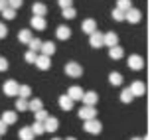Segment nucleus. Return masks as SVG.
I'll return each instance as SVG.
<instances>
[{
    "instance_id": "nucleus-31",
    "label": "nucleus",
    "mask_w": 150,
    "mask_h": 140,
    "mask_svg": "<svg viewBox=\"0 0 150 140\" xmlns=\"http://www.w3.org/2000/svg\"><path fill=\"white\" fill-rule=\"evenodd\" d=\"M117 8L120 12H127L128 8H132V4H130V0H117Z\"/></svg>"
},
{
    "instance_id": "nucleus-28",
    "label": "nucleus",
    "mask_w": 150,
    "mask_h": 140,
    "mask_svg": "<svg viewBox=\"0 0 150 140\" xmlns=\"http://www.w3.org/2000/svg\"><path fill=\"white\" fill-rule=\"evenodd\" d=\"M28 45H30V52H36V53L42 49V42H40L38 37H32L30 42H28Z\"/></svg>"
},
{
    "instance_id": "nucleus-26",
    "label": "nucleus",
    "mask_w": 150,
    "mask_h": 140,
    "mask_svg": "<svg viewBox=\"0 0 150 140\" xmlns=\"http://www.w3.org/2000/svg\"><path fill=\"white\" fill-rule=\"evenodd\" d=\"M122 79H125V77H122L119 71H112V73L109 75V81H111V85H120V83H122Z\"/></svg>"
},
{
    "instance_id": "nucleus-25",
    "label": "nucleus",
    "mask_w": 150,
    "mask_h": 140,
    "mask_svg": "<svg viewBox=\"0 0 150 140\" xmlns=\"http://www.w3.org/2000/svg\"><path fill=\"white\" fill-rule=\"evenodd\" d=\"M18 95H20V99H28V97L32 95L30 85H20V87H18Z\"/></svg>"
},
{
    "instance_id": "nucleus-3",
    "label": "nucleus",
    "mask_w": 150,
    "mask_h": 140,
    "mask_svg": "<svg viewBox=\"0 0 150 140\" xmlns=\"http://www.w3.org/2000/svg\"><path fill=\"white\" fill-rule=\"evenodd\" d=\"M140 18H142V14H140V10H136V8H128L127 12H125V20H128L130 24L140 22Z\"/></svg>"
},
{
    "instance_id": "nucleus-22",
    "label": "nucleus",
    "mask_w": 150,
    "mask_h": 140,
    "mask_svg": "<svg viewBox=\"0 0 150 140\" xmlns=\"http://www.w3.org/2000/svg\"><path fill=\"white\" fill-rule=\"evenodd\" d=\"M18 40H20V42H22V44H26L28 45V42H30L32 40V30H20V34H18Z\"/></svg>"
},
{
    "instance_id": "nucleus-30",
    "label": "nucleus",
    "mask_w": 150,
    "mask_h": 140,
    "mask_svg": "<svg viewBox=\"0 0 150 140\" xmlns=\"http://www.w3.org/2000/svg\"><path fill=\"white\" fill-rule=\"evenodd\" d=\"M30 130L34 132V136H38V134H44V122H34V124L30 126Z\"/></svg>"
},
{
    "instance_id": "nucleus-42",
    "label": "nucleus",
    "mask_w": 150,
    "mask_h": 140,
    "mask_svg": "<svg viewBox=\"0 0 150 140\" xmlns=\"http://www.w3.org/2000/svg\"><path fill=\"white\" fill-rule=\"evenodd\" d=\"M6 6H8V4H6V0H0V12H2V10H4Z\"/></svg>"
},
{
    "instance_id": "nucleus-14",
    "label": "nucleus",
    "mask_w": 150,
    "mask_h": 140,
    "mask_svg": "<svg viewBox=\"0 0 150 140\" xmlns=\"http://www.w3.org/2000/svg\"><path fill=\"white\" fill-rule=\"evenodd\" d=\"M128 67H130V69H142L144 59L140 57V55H130V57H128Z\"/></svg>"
},
{
    "instance_id": "nucleus-27",
    "label": "nucleus",
    "mask_w": 150,
    "mask_h": 140,
    "mask_svg": "<svg viewBox=\"0 0 150 140\" xmlns=\"http://www.w3.org/2000/svg\"><path fill=\"white\" fill-rule=\"evenodd\" d=\"M2 18H4V20H14L16 18V10L10 8V6H6L4 10H2Z\"/></svg>"
},
{
    "instance_id": "nucleus-4",
    "label": "nucleus",
    "mask_w": 150,
    "mask_h": 140,
    "mask_svg": "<svg viewBox=\"0 0 150 140\" xmlns=\"http://www.w3.org/2000/svg\"><path fill=\"white\" fill-rule=\"evenodd\" d=\"M81 101L85 103V107H95L97 101H99V95L95 93V91H89V93H83Z\"/></svg>"
},
{
    "instance_id": "nucleus-33",
    "label": "nucleus",
    "mask_w": 150,
    "mask_h": 140,
    "mask_svg": "<svg viewBox=\"0 0 150 140\" xmlns=\"http://www.w3.org/2000/svg\"><path fill=\"white\" fill-rule=\"evenodd\" d=\"M75 16H77V12H75L73 6L63 8V18H65V20H71V18H75Z\"/></svg>"
},
{
    "instance_id": "nucleus-43",
    "label": "nucleus",
    "mask_w": 150,
    "mask_h": 140,
    "mask_svg": "<svg viewBox=\"0 0 150 140\" xmlns=\"http://www.w3.org/2000/svg\"><path fill=\"white\" fill-rule=\"evenodd\" d=\"M65 140H77V138H73V136H69V138H65Z\"/></svg>"
},
{
    "instance_id": "nucleus-6",
    "label": "nucleus",
    "mask_w": 150,
    "mask_h": 140,
    "mask_svg": "<svg viewBox=\"0 0 150 140\" xmlns=\"http://www.w3.org/2000/svg\"><path fill=\"white\" fill-rule=\"evenodd\" d=\"M57 128H59V120H57V118L47 117L44 120V130H45V132H55Z\"/></svg>"
},
{
    "instance_id": "nucleus-36",
    "label": "nucleus",
    "mask_w": 150,
    "mask_h": 140,
    "mask_svg": "<svg viewBox=\"0 0 150 140\" xmlns=\"http://www.w3.org/2000/svg\"><path fill=\"white\" fill-rule=\"evenodd\" d=\"M24 57H26V61H28V63H36L38 53L36 52H26V55H24Z\"/></svg>"
},
{
    "instance_id": "nucleus-20",
    "label": "nucleus",
    "mask_w": 150,
    "mask_h": 140,
    "mask_svg": "<svg viewBox=\"0 0 150 140\" xmlns=\"http://www.w3.org/2000/svg\"><path fill=\"white\" fill-rule=\"evenodd\" d=\"M109 55H111V59H120L122 55H125V49H122L120 45H112L111 52H109Z\"/></svg>"
},
{
    "instance_id": "nucleus-18",
    "label": "nucleus",
    "mask_w": 150,
    "mask_h": 140,
    "mask_svg": "<svg viewBox=\"0 0 150 140\" xmlns=\"http://www.w3.org/2000/svg\"><path fill=\"white\" fill-rule=\"evenodd\" d=\"M59 107L63 111H71V109H73V101H71L67 95H61L59 97Z\"/></svg>"
},
{
    "instance_id": "nucleus-16",
    "label": "nucleus",
    "mask_w": 150,
    "mask_h": 140,
    "mask_svg": "<svg viewBox=\"0 0 150 140\" xmlns=\"http://www.w3.org/2000/svg\"><path fill=\"white\" fill-rule=\"evenodd\" d=\"M89 44L93 47H103V34L101 32H93L91 37H89Z\"/></svg>"
},
{
    "instance_id": "nucleus-2",
    "label": "nucleus",
    "mask_w": 150,
    "mask_h": 140,
    "mask_svg": "<svg viewBox=\"0 0 150 140\" xmlns=\"http://www.w3.org/2000/svg\"><path fill=\"white\" fill-rule=\"evenodd\" d=\"M65 73L69 77H81L83 75V67L79 63H75V61H69L67 65H65Z\"/></svg>"
},
{
    "instance_id": "nucleus-44",
    "label": "nucleus",
    "mask_w": 150,
    "mask_h": 140,
    "mask_svg": "<svg viewBox=\"0 0 150 140\" xmlns=\"http://www.w3.org/2000/svg\"><path fill=\"white\" fill-rule=\"evenodd\" d=\"M132 140H146V138H132Z\"/></svg>"
},
{
    "instance_id": "nucleus-13",
    "label": "nucleus",
    "mask_w": 150,
    "mask_h": 140,
    "mask_svg": "<svg viewBox=\"0 0 150 140\" xmlns=\"http://www.w3.org/2000/svg\"><path fill=\"white\" fill-rule=\"evenodd\" d=\"M128 89H130L132 97H142V95H144V91H146V89H144V83H142V81H134Z\"/></svg>"
},
{
    "instance_id": "nucleus-35",
    "label": "nucleus",
    "mask_w": 150,
    "mask_h": 140,
    "mask_svg": "<svg viewBox=\"0 0 150 140\" xmlns=\"http://www.w3.org/2000/svg\"><path fill=\"white\" fill-rule=\"evenodd\" d=\"M16 109L18 111H28V101L26 99H18L16 101Z\"/></svg>"
},
{
    "instance_id": "nucleus-5",
    "label": "nucleus",
    "mask_w": 150,
    "mask_h": 140,
    "mask_svg": "<svg viewBox=\"0 0 150 140\" xmlns=\"http://www.w3.org/2000/svg\"><path fill=\"white\" fill-rule=\"evenodd\" d=\"M95 117H97V109L95 107H83V109H79V118H83V120H91Z\"/></svg>"
},
{
    "instance_id": "nucleus-39",
    "label": "nucleus",
    "mask_w": 150,
    "mask_h": 140,
    "mask_svg": "<svg viewBox=\"0 0 150 140\" xmlns=\"http://www.w3.org/2000/svg\"><path fill=\"white\" fill-rule=\"evenodd\" d=\"M8 69V61L6 57H0V71H6Z\"/></svg>"
},
{
    "instance_id": "nucleus-19",
    "label": "nucleus",
    "mask_w": 150,
    "mask_h": 140,
    "mask_svg": "<svg viewBox=\"0 0 150 140\" xmlns=\"http://www.w3.org/2000/svg\"><path fill=\"white\" fill-rule=\"evenodd\" d=\"M40 52H42V55H47V57H50V55L55 52V45H53V42H44Z\"/></svg>"
},
{
    "instance_id": "nucleus-29",
    "label": "nucleus",
    "mask_w": 150,
    "mask_h": 140,
    "mask_svg": "<svg viewBox=\"0 0 150 140\" xmlns=\"http://www.w3.org/2000/svg\"><path fill=\"white\" fill-rule=\"evenodd\" d=\"M132 99H134V97L130 93V89H122V91H120V101H122V103H130Z\"/></svg>"
},
{
    "instance_id": "nucleus-11",
    "label": "nucleus",
    "mask_w": 150,
    "mask_h": 140,
    "mask_svg": "<svg viewBox=\"0 0 150 140\" xmlns=\"http://www.w3.org/2000/svg\"><path fill=\"white\" fill-rule=\"evenodd\" d=\"M45 26H47V22H45L44 16H34V18H32V28H34V30H38V32H44Z\"/></svg>"
},
{
    "instance_id": "nucleus-9",
    "label": "nucleus",
    "mask_w": 150,
    "mask_h": 140,
    "mask_svg": "<svg viewBox=\"0 0 150 140\" xmlns=\"http://www.w3.org/2000/svg\"><path fill=\"white\" fill-rule=\"evenodd\" d=\"M18 83L16 81H6L4 83V95H8V97H16L18 95Z\"/></svg>"
},
{
    "instance_id": "nucleus-7",
    "label": "nucleus",
    "mask_w": 150,
    "mask_h": 140,
    "mask_svg": "<svg viewBox=\"0 0 150 140\" xmlns=\"http://www.w3.org/2000/svg\"><path fill=\"white\" fill-rule=\"evenodd\" d=\"M81 30L85 32V34H93V32H97V22L93 20V18H87V20H83V24H81Z\"/></svg>"
},
{
    "instance_id": "nucleus-40",
    "label": "nucleus",
    "mask_w": 150,
    "mask_h": 140,
    "mask_svg": "<svg viewBox=\"0 0 150 140\" xmlns=\"http://www.w3.org/2000/svg\"><path fill=\"white\" fill-rule=\"evenodd\" d=\"M6 34H8V30H6V26L0 22V37H6Z\"/></svg>"
},
{
    "instance_id": "nucleus-12",
    "label": "nucleus",
    "mask_w": 150,
    "mask_h": 140,
    "mask_svg": "<svg viewBox=\"0 0 150 140\" xmlns=\"http://www.w3.org/2000/svg\"><path fill=\"white\" fill-rule=\"evenodd\" d=\"M83 93H85V91H83L81 87H77V85H75V87H69V91H67V97L69 99H71V101H81V97H83Z\"/></svg>"
},
{
    "instance_id": "nucleus-1",
    "label": "nucleus",
    "mask_w": 150,
    "mask_h": 140,
    "mask_svg": "<svg viewBox=\"0 0 150 140\" xmlns=\"http://www.w3.org/2000/svg\"><path fill=\"white\" fill-rule=\"evenodd\" d=\"M83 128H85V132H89V134H99L103 130V124L99 122L97 118H91V120H85Z\"/></svg>"
},
{
    "instance_id": "nucleus-10",
    "label": "nucleus",
    "mask_w": 150,
    "mask_h": 140,
    "mask_svg": "<svg viewBox=\"0 0 150 140\" xmlns=\"http://www.w3.org/2000/svg\"><path fill=\"white\" fill-rule=\"evenodd\" d=\"M36 65L40 67L42 71H47V69L52 67V61H50V57H47V55H42V53H40V55L36 57Z\"/></svg>"
},
{
    "instance_id": "nucleus-23",
    "label": "nucleus",
    "mask_w": 150,
    "mask_h": 140,
    "mask_svg": "<svg viewBox=\"0 0 150 140\" xmlns=\"http://www.w3.org/2000/svg\"><path fill=\"white\" fill-rule=\"evenodd\" d=\"M32 12H34V16H44L45 12H47V8H45V4H42V2H36V4L32 6Z\"/></svg>"
},
{
    "instance_id": "nucleus-15",
    "label": "nucleus",
    "mask_w": 150,
    "mask_h": 140,
    "mask_svg": "<svg viewBox=\"0 0 150 140\" xmlns=\"http://www.w3.org/2000/svg\"><path fill=\"white\" fill-rule=\"evenodd\" d=\"M0 120H2V122H4V124H14L16 120H18V115H16L14 111H6V112H2V118H0Z\"/></svg>"
},
{
    "instance_id": "nucleus-17",
    "label": "nucleus",
    "mask_w": 150,
    "mask_h": 140,
    "mask_svg": "<svg viewBox=\"0 0 150 140\" xmlns=\"http://www.w3.org/2000/svg\"><path fill=\"white\" fill-rule=\"evenodd\" d=\"M55 36H57V40H69L71 30H69L67 26H59V28L55 30Z\"/></svg>"
},
{
    "instance_id": "nucleus-34",
    "label": "nucleus",
    "mask_w": 150,
    "mask_h": 140,
    "mask_svg": "<svg viewBox=\"0 0 150 140\" xmlns=\"http://www.w3.org/2000/svg\"><path fill=\"white\" fill-rule=\"evenodd\" d=\"M112 20H117V22H122V20H125V12H120L119 8H115V10H112Z\"/></svg>"
},
{
    "instance_id": "nucleus-21",
    "label": "nucleus",
    "mask_w": 150,
    "mask_h": 140,
    "mask_svg": "<svg viewBox=\"0 0 150 140\" xmlns=\"http://www.w3.org/2000/svg\"><path fill=\"white\" fill-rule=\"evenodd\" d=\"M18 136H20V140H34V132L30 130V126H24V128H20Z\"/></svg>"
},
{
    "instance_id": "nucleus-24",
    "label": "nucleus",
    "mask_w": 150,
    "mask_h": 140,
    "mask_svg": "<svg viewBox=\"0 0 150 140\" xmlns=\"http://www.w3.org/2000/svg\"><path fill=\"white\" fill-rule=\"evenodd\" d=\"M28 109L30 111H40V109H44V103H42V99H32V101H28Z\"/></svg>"
},
{
    "instance_id": "nucleus-37",
    "label": "nucleus",
    "mask_w": 150,
    "mask_h": 140,
    "mask_svg": "<svg viewBox=\"0 0 150 140\" xmlns=\"http://www.w3.org/2000/svg\"><path fill=\"white\" fill-rule=\"evenodd\" d=\"M22 2H24V0H6V4H8L10 8H14V10L22 6Z\"/></svg>"
},
{
    "instance_id": "nucleus-38",
    "label": "nucleus",
    "mask_w": 150,
    "mask_h": 140,
    "mask_svg": "<svg viewBox=\"0 0 150 140\" xmlns=\"http://www.w3.org/2000/svg\"><path fill=\"white\" fill-rule=\"evenodd\" d=\"M59 6H61V8H69V6H73V0H59Z\"/></svg>"
},
{
    "instance_id": "nucleus-41",
    "label": "nucleus",
    "mask_w": 150,
    "mask_h": 140,
    "mask_svg": "<svg viewBox=\"0 0 150 140\" xmlns=\"http://www.w3.org/2000/svg\"><path fill=\"white\" fill-rule=\"evenodd\" d=\"M6 128H8V126L4 124L2 120H0V136H2V134H6Z\"/></svg>"
},
{
    "instance_id": "nucleus-8",
    "label": "nucleus",
    "mask_w": 150,
    "mask_h": 140,
    "mask_svg": "<svg viewBox=\"0 0 150 140\" xmlns=\"http://www.w3.org/2000/svg\"><path fill=\"white\" fill-rule=\"evenodd\" d=\"M103 45H119V36L115 34V32H109V34H103Z\"/></svg>"
},
{
    "instance_id": "nucleus-32",
    "label": "nucleus",
    "mask_w": 150,
    "mask_h": 140,
    "mask_svg": "<svg viewBox=\"0 0 150 140\" xmlns=\"http://www.w3.org/2000/svg\"><path fill=\"white\" fill-rule=\"evenodd\" d=\"M34 115H36V122H44L45 118L50 117V115H47V111H45V109H40V111H36V112H34Z\"/></svg>"
},
{
    "instance_id": "nucleus-45",
    "label": "nucleus",
    "mask_w": 150,
    "mask_h": 140,
    "mask_svg": "<svg viewBox=\"0 0 150 140\" xmlns=\"http://www.w3.org/2000/svg\"><path fill=\"white\" fill-rule=\"evenodd\" d=\"M52 140H61V138H52Z\"/></svg>"
}]
</instances>
